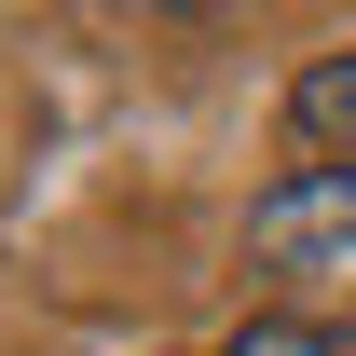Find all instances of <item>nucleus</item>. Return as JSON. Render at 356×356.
Returning <instances> with one entry per match:
<instances>
[{"label": "nucleus", "mask_w": 356, "mask_h": 356, "mask_svg": "<svg viewBox=\"0 0 356 356\" xmlns=\"http://www.w3.org/2000/svg\"><path fill=\"white\" fill-rule=\"evenodd\" d=\"M247 261L261 274H356V165H288L247 206Z\"/></svg>", "instance_id": "obj_1"}, {"label": "nucleus", "mask_w": 356, "mask_h": 356, "mask_svg": "<svg viewBox=\"0 0 356 356\" xmlns=\"http://www.w3.org/2000/svg\"><path fill=\"white\" fill-rule=\"evenodd\" d=\"M288 137H302L315 165H356V42L315 55L302 83H288Z\"/></svg>", "instance_id": "obj_2"}, {"label": "nucleus", "mask_w": 356, "mask_h": 356, "mask_svg": "<svg viewBox=\"0 0 356 356\" xmlns=\"http://www.w3.org/2000/svg\"><path fill=\"white\" fill-rule=\"evenodd\" d=\"M220 356H343V329H315V315H247Z\"/></svg>", "instance_id": "obj_3"}]
</instances>
